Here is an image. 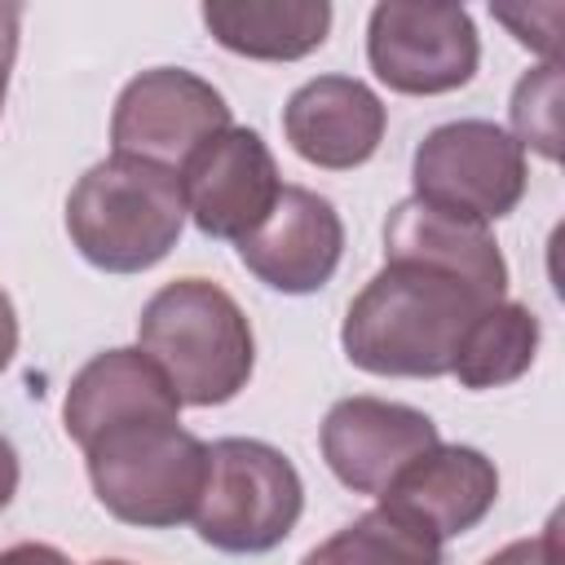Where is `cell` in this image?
Returning a JSON list of instances; mask_svg holds the SVG:
<instances>
[{"label":"cell","instance_id":"cell-1","mask_svg":"<svg viewBox=\"0 0 565 565\" xmlns=\"http://www.w3.org/2000/svg\"><path fill=\"white\" fill-rule=\"evenodd\" d=\"M499 300H508V260L490 225L411 194L384 221V265L349 300L340 349L366 375L437 380Z\"/></svg>","mask_w":565,"mask_h":565},{"label":"cell","instance_id":"cell-2","mask_svg":"<svg viewBox=\"0 0 565 565\" xmlns=\"http://www.w3.org/2000/svg\"><path fill=\"white\" fill-rule=\"evenodd\" d=\"M137 349L163 371L181 406L234 402L256 366L243 305L212 278L163 282L137 318Z\"/></svg>","mask_w":565,"mask_h":565},{"label":"cell","instance_id":"cell-3","mask_svg":"<svg viewBox=\"0 0 565 565\" xmlns=\"http://www.w3.org/2000/svg\"><path fill=\"white\" fill-rule=\"evenodd\" d=\"M97 503L137 530H177L194 516L207 481V441L181 428V411L119 419L84 446Z\"/></svg>","mask_w":565,"mask_h":565},{"label":"cell","instance_id":"cell-4","mask_svg":"<svg viewBox=\"0 0 565 565\" xmlns=\"http://www.w3.org/2000/svg\"><path fill=\"white\" fill-rule=\"evenodd\" d=\"M181 230V177L132 154H106L66 194V234L75 252L106 274H141L159 265Z\"/></svg>","mask_w":565,"mask_h":565},{"label":"cell","instance_id":"cell-5","mask_svg":"<svg viewBox=\"0 0 565 565\" xmlns=\"http://www.w3.org/2000/svg\"><path fill=\"white\" fill-rule=\"evenodd\" d=\"M305 512L296 463L256 437H221L207 446V481L190 516L194 534L230 556L274 552Z\"/></svg>","mask_w":565,"mask_h":565},{"label":"cell","instance_id":"cell-6","mask_svg":"<svg viewBox=\"0 0 565 565\" xmlns=\"http://www.w3.org/2000/svg\"><path fill=\"white\" fill-rule=\"evenodd\" d=\"M525 150L494 119H450L424 132L411 154L415 199L468 216V221H503L525 199Z\"/></svg>","mask_w":565,"mask_h":565},{"label":"cell","instance_id":"cell-7","mask_svg":"<svg viewBox=\"0 0 565 565\" xmlns=\"http://www.w3.org/2000/svg\"><path fill=\"white\" fill-rule=\"evenodd\" d=\"M366 62L393 93L437 97L477 75L481 40L463 4L384 0L366 22Z\"/></svg>","mask_w":565,"mask_h":565},{"label":"cell","instance_id":"cell-8","mask_svg":"<svg viewBox=\"0 0 565 565\" xmlns=\"http://www.w3.org/2000/svg\"><path fill=\"white\" fill-rule=\"evenodd\" d=\"M230 128V102L185 66L132 75L110 110V154H132L159 168H181L207 137Z\"/></svg>","mask_w":565,"mask_h":565},{"label":"cell","instance_id":"cell-9","mask_svg":"<svg viewBox=\"0 0 565 565\" xmlns=\"http://www.w3.org/2000/svg\"><path fill=\"white\" fill-rule=\"evenodd\" d=\"M181 199L185 216L203 238L243 243L278 203L282 177L274 163V150L256 128L230 124L216 137H207L181 168Z\"/></svg>","mask_w":565,"mask_h":565},{"label":"cell","instance_id":"cell-10","mask_svg":"<svg viewBox=\"0 0 565 565\" xmlns=\"http://www.w3.org/2000/svg\"><path fill=\"white\" fill-rule=\"evenodd\" d=\"M437 441L441 433L433 415L406 402L371 397V393L340 397L318 428V446L331 477L353 494H375V499L411 459H419Z\"/></svg>","mask_w":565,"mask_h":565},{"label":"cell","instance_id":"cell-11","mask_svg":"<svg viewBox=\"0 0 565 565\" xmlns=\"http://www.w3.org/2000/svg\"><path fill=\"white\" fill-rule=\"evenodd\" d=\"M247 274L282 296H313L322 291L344 256V221L331 199L305 185H282L274 212L234 243Z\"/></svg>","mask_w":565,"mask_h":565},{"label":"cell","instance_id":"cell-12","mask_svg":"<svg viewBox=\"0 0 565 565\" xmlns=\"http://www.w3.org/2000/svg\"><path fill=\"white\" fill-rule=\"evenodd\" d=\"M388 128L380 93L353 75H318L300 84L282 106V137L291 150L327 172L362 168Z\"/></svg>","mask_w":565,"mask_h":565},{"label":"cell","instance_id":"cell-13","mask_svg":"<svg viewBox=\"0 0 565 565\" xmlns=\"http://www.w3.org/2000/svg\"><path fill=\"white\" fill-rule=\"evenodd\" d=\"M494 499H499L494 459L486 450L459 446V441L455 446L437 441L433 450L411 459L380 494V503L406 512L411 521L433 530L441 543L477 530L486 521V512L494 508Z\"/></svg>","mask_w":565,"mask_h":565},{"label":"cell","instance_id":"cell-14","mask_svg":"<svg viewBox=\"0 0 565 565\" xmlns=\"http://www.w3.org/2000/svg\"><path fill=\"white\" fill-rule=\"evenodd\" d=\"M154 411H181L163 371L141 349H106L71 375L62 397V428L75 446H84L93 433Z\"/></svg>","mask_w":565,"mask_h":565},{"label":"cell","instance_id":"cell-15","mask_svg":"<svg viewBox=\"0 0 565 565\" xmlns=\"http://www.w3.org/2000/svg\"><path fill=\"white\" fill-rule=\"evenodd\" d=\"M207 35L252 62H296L327 44L331 4L327 0H207Z\"/></svg>","mask_w":565,"mask_h":565},{"label":"cell","instance_id":"cell-16","mask_svg":"<svg viewBox=\"0 0 565 565\" xmlns=\"http://www.w3.org/2000/svg\"><path fill=\"white\" fill-rule=\"evenodd\" d=\"M539 340H543V327L534 309L521 300H499L468 327L450 375L463 388H503L534 366Z\"/></svg>","mask_w":565,"mask_h":565},{"label":"cell","instance_id":"cell-17","mask_svg":"<svg viewBox=\"0 0 565 565\" xmlns=\"http://www.w3.org/2000/svg\"><path fill=\"white\" fill-rule=\"evenodd\" d=\"M300 565H441V539L406 512L375 503L309 547Z\"/></svg>","mask_w":565,"mask_h":565},{"label":"cell","instance_id":"cell-18","mask_svg":"<svg viewBox=\"0 0 565 565\" xmlns=\"http://www.w3.org/2000/svg\"><path fill=\"white\" fill-rule=\"evenodd\" d=\"M508 119H512L508 137L521 150H534L556 163V154H561V66L556 62H543L516 79Z\"/></svg>","mask_w":565,"mask_h":565},{"label":"cell","instance_id":"cell-19","mask_svg":"<svg viewBox=\"0 0 565 565\" xmlns=\"http://www.w3.org/2000/svg\"><path fill=\"white\" fill-rule=\"evenodd\" d=\"M494 13V22H503L512 35H516V44H525V49H534V53H543L547 62H556V22H561V4H494L490 9Z\"/></svg>","mask_w":565,"mask_h":565},{"label":"cell","instance_id":"cell-20","mask_svg":"<svg viewBox=\"0 0 565 565\" xmlns=\"http://www.w3.org/2000/svg\"><path fill=\"white\" fill-rule=\"evenodd\" d=\"M481 565H561V530H556V516L539 534L516 539V543L490 552Z\"/></svg>","mask_w":565,"mask_h":565},{"label":"cell","instance_id":"cell-21","mask_svg":"<svg viewBox=\"0 0 565 565\" xmlns=\"http://www.w3.org/2000/svg\"><path fill=\"white\" fill-rule=\"evenodd\" d=\"M18 26H22V4L0 0V110H4L9 71H13V57H18Z\"/></svg>","mask_w":565,"mask_h":565},{"label":"cell","instance_id":"cell-22","mask_svg":"<svg viewBox=\"0 0 565 565\" xmlns=\"http://www.w3.org/2000/svg\"><path fill=\"white\" fill-rule=\"evenodd\" d=\"M0 565H71V556L53 543H13L0 547Z\"/></svg>","mask_w":565,"mask_h":565},{"label":"cell","instance_id":"cell-23","mask_svg":"<svg viewBox=\"0 0 565 565\" xmlns=\"http://www.w3.org/2000/svg\"><path fill=\"white\" fill-rule=\"evenodd\" d=\"M18 481H22V463H18V450H13V441L0 433V512L13 503V494H18Z\"/></svg>","mask_w":565,"mask_h":565},{"label":"cell","instance_id":"cell-24","mask_svg":"<svg viewBox=\"0 0 565 565\" xmlns=\"http://www.w3.org/2000/svg\"><path fill=\"white\" fill-rule=\"evenodd\" d=\"M13 353H18V309H13L9 291L0 287V371L13 362Z\"/></svg>","mask_w":565,"mask_h":565},{"label":"cell","instance_id":"cell-25","mask_svg":"<svg viewBox=\"0 0 565 565\" xmlns=\"http://www.w3.org/2000/svg\"><path fill=\"white\" fill-rule=\"evenodd\" d=\"M93 565H132V561H93Z\"/></svg>","mask_w":565,"mask_h":565}]
</instances>
